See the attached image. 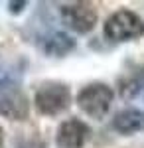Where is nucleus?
<instances>
[{
    "label": "nucleus",
    "mask_w": 144,
    "mask_h": 148,
    "mask_svg": "<svg viewBox=\"0 0 144 148\" xmlns=\"http://www.w3.org/2000/svg\"><path fill=\"white\" fill-rule=\"evenodd\" d=\"M144 34V22L132 10H119L105 22V36L111 42H130Z\"/></svg>",
    "instance_id": "obj_1"
},
{
    "label": "nucleus",
    "mask_w": 144,
    "mask_h": 148,
    "mask_svg": "<svg viewBox=\"0 0 144 148\" xmlns=\"http://www.w3.org/2000/svg\"><path fill=\"white\" fill-rule=\"evenodd\" d=\"M115 93L107 83H89L77 95V105L85 114L93 119H103L112 105Z\"/></svg>",
    "instance_id": "obj_2"
},
{
    "label": "nucleus",
    "mask_w": 144,
    "mask_h": 148,
    "mask_svg": "<svg viewBox=\"0 0 144 148\" xmlns=\"http://www.w3.org/2000/svg\"><path fill=\"white\" fill-rule=\"evenodd\" d=\"M34 105L42 114H47V116L61 114L71 105L69 87L63 83H45L36 91Z\"/></svg>",
    "instance_id": "obj_3"
},
{
    "label": "nucleus",
    "mask_w": 144,
    "mask_h": 148,
    "mask_svg": "<svg viewBox=\"0 0 144 148\" xmlns=\"http://www.w3.org/2000/svg\"><path fill=\"white\" fill-rule=\"evenodd\" d=\"M30 114V99L12 81L0 79V116L8 121H26Z\"/></svg>",
    "instance_id": "obj_4"
},
{
    "label": "nucleus",
    "mask_w": 144,
    "mask_h": 148,
    "mask_svg": "<svg viewBox=\"0 0 144 148\" xmlns=\"http://www.w3.org/2000/svg\"><path fill=\"white\" fill-rule=\"evenodd\" d=\"M59 16L69 30L77 34H89L97 24V10L89 2H71L59 6Z\"/></svg>",
    "instance_id": "obj_5"
},
{
    "label": "nucleus",
    "mask_w": 144,
    "mask_h": 148,
    "mask_svg": "<svg viewBox=\"0 0 144 148\" xmlns=\"http://www.w3.org/2000/svg\"><path fill=\"white\" fill-rule=\"evenodd\" d=\"M89 136V126L79 119H67L57 126V148H83Z\"/></svg>",
    "instance_id": "obj_6"
},
{
    "label": "nucleus",
    "mask_w": 144,
    "mask_h": 148,
    "mask_svg": "<svg viewBox=\"0 0 144 148\" xmlns=\"http://www.w3.org/2000/svg\"><path fill=\"white\" fill-rule=\"evenodd\" d=\"M112 128L121 134H134L144 130V113L138 109H124L115 114Z\"/></svg>",
    "instance_id": "obj_7"
},
{
    "label": "nucleus",
    "mask_w": 144,
    "mask_h": 148,
    "mask_svg": "<svg viewBox=\"0 0 144 148\" xmlns=\"http://www.w3.org/2000/svg\"><path fill=\"white\" fill-rule=\"evenodd\" d=\"M42 47H44L45 53H49V56H53V57H61L75 47V42L67 34H63V32H53L51 36L45 38Z\"/></svg>",
    "instance_id": "obj_8"
},
{
    "label": "nucleus",
    "mask_w": 144,
    "mask_h": 148,
    "mask_svg": "<svg viewBox=\"0 0 144 148\" xmlns=\"http://www.w3.org/2000/svg\"><path fill=\"white\" fill-rule=\"evenodd\" d=\"M144 89V69H134L124 75L119 83V91L122 99H132Z\"/></svg>",
    "instance_id": "obj_9"
},
{
    "label": "nucleus",
    "mask_w": 144,
    "mask_h": 148,
    "mask_svg": "<svg viewBox=\"0 0 144 148\" xmlns=\"http://www.w3.org/2000/svg\"><path fill=\"white\" fill-rule=\"evenodd\" d=\"M4 144V130H2V126H0V148Z\"/></svg>",
    "instance_id": "obj_10"
}]
</instances>
